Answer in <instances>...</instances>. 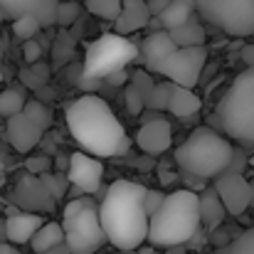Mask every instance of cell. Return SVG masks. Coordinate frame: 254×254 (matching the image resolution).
<instances>
[{"label":"cell","mask_w":254,"mask_h":254,"mask_svg":"<svg viewBox=\"0 0 254 254\" xmlns=\"http://www.w3.org/2000/svg\"><path fill=\"white\" fill-rule=\"evenodd\" d=\"M64 116H67V128L72 138L89 156L114 158V156L128 153L131 138L124 124L116 119V114L101 96L96 94L79 96L74 104L67 106Z\"/></svg>","instance_id":"cell-1"},{"label":"cell","mask_w":254,"mask_h":254,"mask_svg":"<svg viewBox=\"0 0 254 254\" xmlns=\"http://www.w3.org/2000/svg\"><path fill=\"white\" fill-rule=\"evenodd\" d=\"M143 185L133 180H114L99 202V220L106 242L114 250H138L148 237V212L143 207Z\"/></svg>","instance_id":"cell-2"},{"label":"cell","mask_w":254,"mask_h":254,"mask_svg":"<svg viewBox=\"0 0 254 254\" xmlns=\"http://www.w3.org/2000/svg\"><path fill=\"white\" fill-rule=\"evenodd\" d=\"M200 202L197 192L183 188L168 192L161 202V207L148 217V237L146 242L151 247H180L190 242L200 230Z\"/></svg>","instance_id":"cell-3"},{"label":"cell","mask_w":254,"mask_h":254,"mask_svg":"<svg viewBox=\"0 0 254 254\" xmlns=\"http://www.w3.org/2000/svg\"><path fill=\"white\" fill-rule=\"evenodd\" d=\"M232 143L210 126L192 128V133L175 148V163L188 175L200 180H215L220 173L232 166Z\"/></svg>","instance_id":"cell-4"},{"label":"cell","mask_w":254,"mask_h":254,"mask_svg":"<svg viewBox=\"0 0 254 254\" xmlns=\"http://www.w3.org/2000/svg\"><path fill=\"white\" fill-rule=\"evenodd\" d=\"M220 124L227 136L254 146V67L235 77L232 86L220 101Z\"/></svg>","instance_id":"cell-5"},{"label":"cell","mask_w":254,"mask_h":254,"mask_svg":"<svg viewBox=\"0 0 254 254\" xmlns=\"http://www.w3.org/2000/svg\"><path fill=\"white\" fill-rule=\"evenodd\" d=\"M64 232V245L69 254H94L106 242L101 220H99V205L86 195L67 202L64 220L60 222Z\"/></svg>","instance_id":"cell-6"},{"label":"cell","mask_w":254,"mask_h":254,"mask_svg":"<svg viewBox=\"0 0 254 254\" xmlns=\"http://www.w3.org/2000/svg\"><path fill=\"white\" fill-rule=\"evenodd\" d=\"M138 57V47L119 32H106L86 47L84 55V77L86 79H106L121 74L126 64Z\"/></svg>","instance_id":"cell-7"},{"label":"cell","mask_w":254,"mask_h":254,"mask_svg":"<svg viewBox=\"0 0 254 254\" xmlns=\"http://www.w3.org/2000/svg\"><path fill=\"white\" fill-rule=\"evenodd\" d=\"M195 10L230 37L254 35V0H192Z\"/></svg>","instance_id":"cell-8"},{"label":"cell","mask_w":254,"mask_h":254,"mask_svg":"<svg viewBox=\"0 0 254 254\" xmlns=\"http://www.w3.org/2000/svg\"><path fill=\"white\" fill-rule=\"evenodd\" d=\"M205 62H207L205 45H197V47H175L163 62H158L153 67V72L163 74L166 82H170V84L195 89L202 69H205Z\"/></svg>","instance_id":"cell-9"},{"label":"cell","mask_w":254,"mask_h":254,"mask_svg":"<svg viewBox=\"0 0 254 254\" xmlns=\"http://www.w3.org/2000/svg\"><path fill=\"white\" fill-rule=\"evenodd\" d=\"M215 192H217V197L222 200V205H225V210H227V215H245L247 210H250V197H252V188H250V180L242 175V173H237V170H232V173H220L217 178H215Z\"/></svg>","instance_id":"cell-10"},{"label":"cell","mask_w":254,"mask_h":254,"mask_svg":"<svg viewBox=\"0 0 254 254\" xmlns=\"http://www.w3.org/2000/svg\"><path fill=\"white\" fill-rule=\"evenodd\" d=\"M67 180L82 190L84 195H94L99 192L101 188V180H104V163L101 158L96 156H89V153H72L69 156V163H67Z\"/></svg>","instance_id":"cell-11"},{"label":"cell","mask_w":254,"mask_h":254,"mask_svg":"<svg viewBox=\"0 0 254 254\" xmlns=\"http://www.w3.org/2000/svg\"><path fill=\"white\" fill-rule=\"evenodd\" d=\"M57 5L60 0H0V10L5 20H15L20 15H32L40 20L42 27L57 22Z\"/></svg>","instance_id":"cell-12"},{"label":"cell","mask_w":254,"mask_h":254,"mask_svg":"<svg viewBox=\"0 0 254 254\" xmlns=\"http://www.w3.org/2000/svg\"><path fill=\"white\" fill-rule=\"evenodd\" d=\"M5 133H7L10 146H12L17 153H30V151L42 141V133H45V131H42L25 111H17V114H12V116L7 119Z\"/></svg>","instance_id":"cell-13"},{"label":"cell","mask_w":254,"mask_h":254,"mask_svg":"<svg viewBox=\"0 0 254 254\" xmlns=\"http://www.w3.org/2000/svg\"><path fill=\"white\" fill-rule=\"evenodd\" d=\"M136 146L143 153H151V156L166 153L173 146V126H170V121L153 119V121L143 124L138 128V133H136Z\"/></svg>","instance_id":"cell-14"},{"label":"cell","mask_w":254,"mask_h":254,"mask_svg":"<svg viewBox=\"0 0 254 254\" xmlns=\"http://www.w3.org/2000/svg\"><path fill=\"white\" fill-rule=\"evenodd\" d=\"M42 222L45 220L37 212H12L5 220V237L10 245H27L42 227Z\"/></svg>","instance_id":"cell-15"},{"label":"cell","mask_w":254,"mask_h":254,"mask_svg":"<svg viewBox=\"0 0 254 254\" xmlns=\"http://www.w3.org/2000/svg\"><path fill=\"white\" fill-rule=\"evenodd\" d=\"M175 47H178V45L173 42V37H170L168 30H153V32H151V35H146V40L141 42L138 55L143 57L146 67H148V69H153L158 62H163V60L168 57Z\"/></svg>","instance_id":"cell-16"},{"label":"cell","mask_w":254,"mask_h":254,"mask_svg":"<svg viewBox=\"0 0 254 254\" xmlns=\"http://www.w3.org/2000/svg\"><path fill=\"white\" fill-rule=\"evenodd\" d=\"M151 17L153 15L143 0H124V7H121L119 17L114 20V27L119 35H131V32L146 27L151 22Z\"/></svg>","instance_id":"cell-17"},{"label":"cell","mask_w":254,"mask_h":254,"mask_svg":"<svg viewBox=\"0 0 254 254\" xmlns=\"http://www.w3.org/2000/svg\"><path fill=\"white\" fill-rule=\"evenodd\" d=\"M166 109L175 119H190V116H195L202 109V99L195 94V89L173 84V91H170V99H168V106Z\"/></svg>","instance_id":"cell-18"},{"label":"cell","mask_w":254,"mask_h":254,"mask_svg":"<svg viewBox=\"0 0 254 254\" xmlns=\"http://www.w3.org/2000/svg\"><path fill=\"white\" fill-rule=\"evenodd\" d=\"M62 242H64V232H62V225L60 222H42V227L30 240L32 252H37V254H50L55 247H60Z\"/></svg>","instance_id":"cell-19"},{"label":"cell","mask_w":254,"mask_h":254,"mask_svg":"<svg viewBox=\"0 0 254 254\" xmlns=\"http://www.w3.org/2000/svg\"><path fill=\"white\" fill-rule=\"evenodd\" d=\"M195 12V2L192 0H170L166 5V10L158 15V22L163 30H173L183 22H188Z\"/></svg>","instance_id":"cell-20"},{"label":"cell","mask_w":254,"mask_h":254,"mask_svg":"<svg viewBox=\"0 0 254 254\" xmlns=\"http://www.w3.org/2000/svg\"><path fill=\"white\" fill-rule=\"evenodd\" d=\"M168 32L178 47H197V45H205V27H202L197 20H192V17H190L188 22H183V25L168 30Z\"/></svg>","instance_id":"cell-21"},{"label":"cell","mask_w":254,"mask_h":254,"mask_svg":"<svg viewBox=\"0 0 254 254\" xmlns=\"http://www.w3.org/2000/svg\"><path fill=\"white\" fill-rule=\"evenodd\" d=\"M197 202H200V220L210 227L220 225L222 217L227 215V210H225V205H222V200L217 197L215 190H207L205 195H197Z\"/></svg>","instance_id":"cell-22"},{"label":"cell","mask_w":254,"mask_h":254,"mask_svg":"<svg viewBox=\"0 0 254 254\" xmlns=\"http://www.w3.org/2000/svg\"><path fill=\"white\" fill-rule=\"evenodd\" d=\"M25 91L22 89H5V91H0V116L2 119H10L12 114H17V111H22V106H25Z\"/></svg>","instance_id":"cell-23"},{"label":"cell","mask_w":254,"mask_h":254,"mask_svg":"<svg viewBox=\"0 0 254 254\" xmlns=\"http://www.w3.org/2000/svg\"><path fill=\"white\" fill-rule=\"evenodd\" d=\"M84 5L91 15L114 22V20L119 17L121 7H124V0H84Z\"/></svg>","instance_id":"cell-24"},{"label":"cell","mask_w":254,"mask_h":254,"mask_svg":"<svg viewBox=\"0 0 254 254\" xmlns=\"http://www.w3.org/2000/svg\"><path fill=\"white\" fill-rule=\"evenodd\" d=\"M42 30V25H40V20L37 17H32V15H20V17H15L12 20V35L17 37V40H35V35Z\"/></svg>","instance_id":"cell-25"},{"label":"cell","mask_w":254,"mask_h":254,"mask_svg":"<svg viewBox=\"0 0 254 254\" xmlns=\"http://www.w3.org/2000/svg\"><path fill=\"white\" fill-rule=\"evenodd\" d=\"M22 111H25L42 131H47V128L52 126V114H50V109H47L42 101H25Z\"/></svg>","instance_id":"cell-26"},{"label":"cell","mask_w":254,"mask_h":254,"mask_svg":"<svg viewBox=\"0 0 254 254\" xmlns=\"http://www.w3.org/2000/svg\"><path fill=\"white\" fill-rule=\"evenodd\" d=\"M217 254H254V227L235 237L230 245H225Z\"/></svg>","instance_id":"cell-27"},{"label":"cell","mask_w":254,"mask_h":254,"mask_svg":"<svg viewBox=\"0 0 254 254\" xmlns=\"http://www.w3.org/2000/svg\"><path fill=\"white\" fill-rule=\"evenodd\" d=\"M126 106H128V111H131L133 116L141 114V109H143V94H141L138 84L126 86Z\"/></svg>","instance_id":"cell-28"},{"label":"cell","mask_w":254,"mask_h":254,"mask_svg":"<svg viewBox=\"0 0 254 254\" xmlns=\"http://www.w3.org/2000/svg\"><path fill=\"white\" fill-rule=\"evenodd\" d=\"M25 168H27L30 175H45L52 168V158H47V156H30L25 161Z\"/></svg>","instance_id":"cell-29"},{"label":"cell","mask_w":254,"mask_h":254,"mask_svg":"<svg viewBox=\"0 0 254 254\" xmlns=\"http://www.w3.org/2000/svg\"><path fill=\"white\" fill-rule=\"evenodd\" d=\"M40 180H42V185L50 190V195L57 200V197H62V192H64V180L62 178H57V175H52V173H45V175H40Z\"/></svg>","instance_id":"cell-30"},{"label":"cell","mask_w":254,"mask_h":254,"mask_svg":"<svg viewBox=\"0 0 254 254\" xmlns=\"http://www.w3.org/2000/svg\"><path fill=\"white\" fill-rule=\"evenodd\" d=\"M77 12H79V7L74 2H60L57 5V22L60 25H69L77 17Z\"/></svg>","instance_id":"cell-31"},{"label":"cell","mask_w":254,"mask_h":254,"mask_svg":"<svg viewBox=\"0 0 254 254\" xmlns=\"http://www.w3.org/2000/svg\"><path fill=\"white\" fill-rule=\"evenodd\" d=\"M163 197H166V192H161V190H146V197H143V207H146V212H148V217L161 207V202H163Z\"/></svg>","instance_id":"cell-32"},{"label":"cell","mask_w":254,"mask_h":254,"mask_svg":"<svg viewBox=\"0 0 254 254\" xmlns=\"http://www.w3.org/2000/svg\"><path fill=\"white\" fill-rule=\"evenodd\" d=\"M22 55H25V62L35 64V62L40 60V55H42V47H40L35 40H25V42H22Z\"/></svg>","instance_id":"cell-33"},{"label":"cell","mask_w":254,"mask_h":254,"mask_svg":"<svg viewBox=\"0 0 254 254\" xmlns=\"http://www.w3.org/2000/svg\"><path fill=\"white\" fill-rule=\"evenodd\" d=\"M143 2H146V7L151 10V15H153V17H158V15L166 10V5H168L170 0H143Z\"/></svg>","instance_id":"cell-34"},{"label":"cell","mask_w":254,"mask_h":254,"mask_svg":"<svg viewBox=\"0 0 254 254\" xmlns=\"http://www.w3.org/2000/svg\"><path fill=\"white\" fill-rule=\"evenodd\" d=\"M242 60L247 67H254V45H245L242 47Z\"/></svg>","instance_id":"cell-35"},{"label":"cell","mask_w":254,"mask_h":254,"mask_svg":"<svg viewBox=\"0 0 254 254\" xmlns=\"http://www.w3.org/2000/svg\"><path fill=\"white\" fill-rule=\"evenodd\" d=\"M0 254H15V245H0Z\"/></svg>","instance_id":"cell-36"},{"label":"cell","mask_w":254,"mask_h":254,"mask_svg":"<svg viewBox=\"0 0 254 254\" xmlns=\"http://www.w3.org/2000/svg\"><path fill=\"white\" fill-rule=\"evenodd\" d=\"M138 254H161V252H156V247H143V250H138Z\"/></svg>","instance_id":"cell-37"},{"label":"cell","mask_w":254,"mask_h":254,"mask_svg":"<svg viewBox=\"0 0 254 254\" xmlns=\"http://www.w3.org/2000/svg\"><path fill=\"white\" fill-rule=\"evenodd\" d=\"M111 254H138V250H116V252Z\"/></svg>","instance_id":"cell-38"},{"label":"cell","mask_w":254,"mask_h":254,"mask_svg":"<svg viewBox=\"0 0 254 254\" xmlns=\"http://www.w3.org/2000/svg\"><path fill=\"white\" fill-rule=\"evenodd\" d=\"M250 188H252V197H250V207H254V180L250 183Z\"/></svg>","instance_id":"cell-39"},{"label":"cell","mask_w":254,"mask_h":254,"mask_svg":"<svg viewBox=\"0 0 254 254\" xmlns=\"http://www.w3.org/2000/svg\"><path fill=\"white\" fill-rule=\"evenodd\" d=\"M0 82H2V52H0Z\"/></svg>","instance_id":"cell-40"},{"label":"cell","mask_w":254,"mask_h":254,"mask_svg":"<svg viewBox=\"0 0 254 254\" xmlns=\"http://www.w3.org/2000/svg\"><path fill=\"white\" fill-rule=\"evenodd\" d=\"M2 20H5V15H2V10H0V22H2Z\"/></svg>","instance_id":"cell-41"},{"label":"cell","mask_w":254,"mask_h":254,"mask_svg":"<svg viewBox=\"0 0 254 254\" xmlns=\"http://www.w3.org/2000/svg\"><path fill=\"white\" fill-rule=\"evenodd\" d=\"M250 166H252V168H254V156H252V158H250Z\"/></svg>","instance_id":"cell-42"},{"label":"cell","mask_w":254,"mask_h":254,"mask_svg":"<svg viewBox=\"0 0 254 254\" xmlns=\"http://www.w3.org/2000/svg\"><path fill=\"white\" fill-rule=\"evenodd\" d=\"M0 168H2V163H0Z\"/></svg>","instance_id":"cell-43"},{"label":"cell","mask_w":254,"mask_h":254,"mask_svg":"<svg viewBox=\"0 0 254 254\" xmlns=\"http://www.w3.org/2000/svg\"><path fill=\"white\" fill-rule=\"evenodd\" d=\"M15 254H20V252H15Z\"/></svg>","instance_id":"cell-44"}]
</instances>
